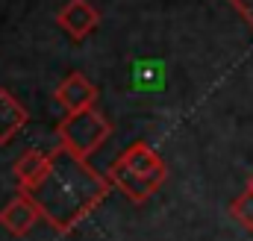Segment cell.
<instances>
[{"label": "cell", "instance_id": "6da1fadb", "mask_svg": "<svg viewBox=\"0 0 253 241\" xmlns=\"http://www.w3.org/2000/svg\"><path fill=\"white\" fill-rule=\"evenodd\" d=\"M50 153L53 162L47 177L33 188H24V194L33 197V203L42 209V218L56 227V233H74V227L106 200L112 180L109 174H97L88 159L65 150L62 144Z\"/></svg>", "mask_w": 253, "mask_h": 241}, {"label": "cell", "instance_id": "7a4b0ae2", "mask_svg": "<svg viewBox=\"0 0 253 241\" xmlns=\"http://www.w3.org/2000/svg\"><path fill=\"white\" fill-rule=\"evenodd\" d=\"M112 135V123L106 120V115L97 106L80 109V112H68L59 126H56V138L65 150L88 159L106 138Z\"/></svg>", "mask_w": 253, "mask_h": 241}, {"label": "cell", "instance_id": "3957f363", "mask_svg": "<svg viewBox=\"0 0 253 241\" xmlns=\"http://www.w3.org/2000/svg\"><path fill=\"white\" fill-rule=\"evenodd\" d=\"M109 180H112V185H115L121 194H126L132 203H144V200H150V197L162 188L165 177H141V174H132L121 159H115L112 168H109Z\"/></svg>", "mask_w": 253, "mask_h": 241}, {"label": "cell", "instance_id": "277c9868", "mask_svg": "<svg viewBox=\"0 0 253 241\" xmlns=\"http://www.w3.org/2000/svg\"><path fill=\"white\" fill-rule=\"evenodd\" d=\"M56 24L62 27L71 39L80 41V39H85V36H91V33L97 30L100 12H97L88 0H68L62 9L56 12Z\"/></svg>", "mask_w": 253, "mask_h": 241}, {"label": "cell", "instance_id": "5b68a950", "mask_svg": "<svg viewBox=\"0 0 253 241\" xmlns=\"http://www.w3.org/2000/svg\"><path fill=\"white\" fill-rule=\"evenodd\" d=\"M39 218H42V209L33 203V197H27L24 191L18 194V197H12L3 209H0V227L6 230V233H12V236H27L36 224H39Z\"/></svg>", "mask_w": 253, "mask_h": 241}, {"label": "cell", "instance_id": "8992f818", "mask_svg": "<svg viewBox=\"0 0 253 241\" xmlns=\"http://www.w3.org/2000/svg\"><path fill=\"white\" fill-rule=\"evenodd\" d=\"M53 97H56V103L62 106L65 112H80V109L94 106L97 88H94V82L85 74H68L59 82V88L53 91Z\"/></svg>", "mask_w": 253, "mask_h": 241}, {"label": "cell", "instance_id": "52a82bcc", "mask_svg": "<svg viewBox=\"0 0 253 241\" xmlns=\"http://www.w3.org/2000/svg\"><path fill=\"white\" fill-rule=\"evenodd\" d=\"M50 162H53V153H50V150H39V147H33V150L21 153L18 162H15V168H12V174H15V180H18V188L24 191V188L39 185V182L47 177Z\"/></svg>", "mask_w": 253, "mask_h": 241}, {"label": "cell", "instance_id": "ba28073f", "mask_svg": "<svg viewBox=\"0 0 253 241\" xmlns=\"http://www.w3.org/2000/svg\"><path fill=\"white\" fill-rule=\"evenodd\" d=\"M118 159L124 162L132 174H141V177H168V168H165L162 156H159L153 147H147L144 141L129 144Z\"/></svg>", "mask_w": 253, "mask_h": 241}, {"label": "cell", "instance_id": "9c48e42d", "mask_svg": "<svg viewBox=\"0 0 253 241\" xmlns=\"http://www.w3.org/2000/svg\"><path fill=\"white\" fill-rule=\"evenodd\" d=\"M24 126H27V109L18 103L15 94L0 88V144H9V138H15Z\"/></svg>", "mask_w": 253, "mask_h": 241}, {"label": "cell", "instance_id": "30bf717a", "mask_svg": "<svg viewBox=\"0 0 253 241\" xmlns=\"http://www.w3.org/2000/svg\"><path fill=\"white\" fill-rule=\"evenodd\" d=\"M230 215H233L245 230L253 233V188H245V191L230 203Z\"/></svg>", "mask_w": 253, "mask_h": 241}, {"label": "cell", "instance_id": "8fae6325", "mask_svg": "<svg viewBox=\"0 0 253 241\" xmlns=\"http://www.w3.org/2000/svg\"><path fill=\"white\" fill-rule=\"evenodd\" d=\"M227 3L239 12V18H242V21L253 30V0H227Z\"/></svg>", "mask_w": 253, "mask_h": 241}, {"label": "cell", "instance_id": "7c38bea8", "mask_svg": "<svg viewBox=\"0 0 253 241\" xmlns=\"http://www.w3.org/2000/svg\"><path fill=\"white\" fill-rule=\"evenodd\" d=\"M248 188H253V174H251V180H248Z\"/></svg>", "mask_w": 253, "mask_h": 241}]
</instances>
